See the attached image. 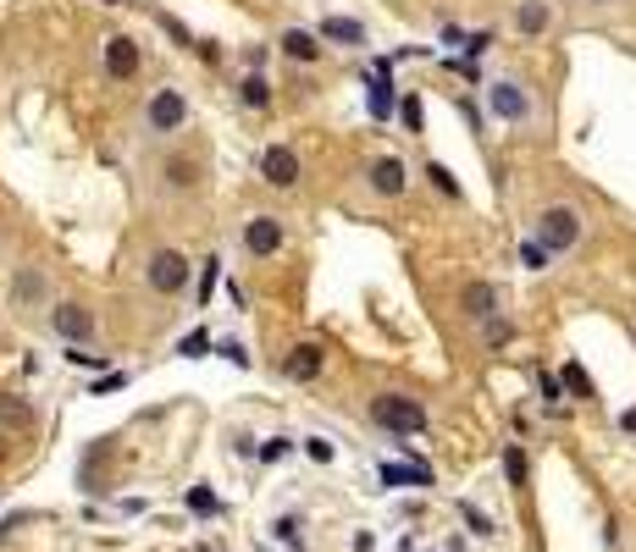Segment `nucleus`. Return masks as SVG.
Returning a JSON list of instances; mask_svg holds the SVG:
<instances>
[{
	"label": "nucleus",
	"mask_w": 636,
	"mask_h": 552,
	"mask_svg": "<svg viewBox=\"0 0 636 552\" xmlns=\"http://www.w3.org/2000/svg\"><path fill=\"white\" fill-rule=\"evenodd\" d=\"M238 106L271 111V77H266V72H244V77H238Z\"/></svg>",
	"instance_id": "19"
},
{
	"label": "nucleus",
	"mask_w": 636,
	"mask_h": 552,
	"mask_svg": "<svg viewBox=\"0 0 636 552\" xmlns=\"http://www.w3.org/2000/svg\"><path fill=\"white\" fill-rule=\"evenodd\" d=\"M581 7H592V12H603V7H614V0H581Z\"/></svg>",
	"instance_id": "41"
},
{
	"label": "nucleus",
	"mask_w": 636,
	"mask_h": 552,
	"mask_svg": "<svg viewBox=\"0 0 636 552\" xmlns=\"http://www.w3.org/2000/svg\"><path fill=\"white\" fill-rule=\"evenodd\" d=\"M321 371H327V348L321 343H294L288 359H283V376L288 382H316Z\"/></svg>",
	"instance_id": "16"
},
{
	"label": "nucleus",
	"mask_w": 636,
	"mask_h": 552,
	"mask_svg": "<svg viewBox=\"0 0 636 552\" xmlns=\"http://www.w3.org/2000/svg\"><path fill=\"white\" fill-rule=\"evenodd\" d=\"M101 67H106L111 83H133L139 67H144L139 39H133V34H106V39H101Z\"/></svg>",
	"instance_id": "11"
},
{
	"label": "nucleus",
	"mask_w": 636,
	"mask_h": 552,
	"mask_svg": "<svg viewBox=\"0 0 636 552\" xmlns=\"http://www.w3.org/2000/svg\"><path fill=\"white\" fill-rule=\"evenodd\" d=\"M565 387H570V393H576L581 404H592V398H598V387H592V376L581 371V364H576V359H565Z\"/></svg>",
	"instance_id": "26"
},
{
	"label": "nucleus",
	"mask_w": 636,
	"mask_h": 552,
	"mask_svg": "<svg viewBox=\"0 0 636 552\" xmlns=\"http://www.w3.org/2000/svg\"><path fill=\"white\" fill-rule=\"evenodd\" d=\"M266 56H271L266 45H249V50H244V67H249V72H260V67H266Z\"/></svg>",
	"instance_id": "39"
},
{
	"label": "nucleus",
	"mask_w": 636,
	"mask_h": 552,
	"mask_svg": "<svg viewBox=\"0 0 636 552\" xmlns=\"http://www.w3.org/2000/svg\"><path fill=\"white\" fill-rule=\"evenodd\" d=\"M128 382H133L128 371H101L95 382H89V393H95V398H101V393H117V387H128Z\"/></svg>",
	"instance_id": "34"
},
{
	"label": "nucleus",
	"mask_w": 636,
	"mask_h": 552,
	"mask_svg": "<svg viewBox=\"0 0 636 552\" xmlns=\"http://www.w3.org/2000/svg\"><path fill=\"white\" fill-rule=\"evenodd\" d=\"M549 260H554V254L542 249L537 238H526V243H520V265H526V271H549Z\"/></svg>",
	"instance_id": "30"
},
{
	"label": "nucleus",
	"mask_w": 636,
	"mask_h": 552,
	"mask_svg": "<svg viewBox=\"0 0 636 552\" xmlns=\"http://www.w3.org/2000/svg\"><path fill=\"white\" fill-rule=\"evenodd\" d=\"M184 503H189V514H200V519H222V497H216L211 487H189Z\"/></svg>",
	"instance_id": "24"
},
{
	"label": "nucleus",
	"mask_w": 636,
	"mask_h": 552,
	"mask_svg": "<svg viewBox=\"0 0 636 552\" xmlns=\"http://www.w3.org/2000/svg\"><path fill=\"white\" fill-rule=\"evenodd\" d=\"M487 117L504 122V128H531L537 122V95H531V83L520 77H487Z\"/></svg>",
	"instance_id": "5"
},
{
	"label": "nucleus",
	"mask_w": 636,
	"mask_h": 552,
	"mask_svg": "<svg viewBox=\"0 0 636 552\" xmlns=\"http://www.w3.org/2000/svg\"><path fill=\"white\" fill-rule=\"evenodd\" d=\"M283 243H288V227H283V216H271V211H255V216L238 227V249H244L249 260H278Z\"/></svg>",
	"instance_id": "8"
},
{
	"label": "nucleus",
	"mask_w": 636,
	"mask_h": 552,
	"mask_svg": "<svg viewBox=\"0 0 636 552\" xmlns=\"http://www.w3.org/2000/svg\"><path fill=\"white\" fill-rule=\"evenodd\" d=\"M366 189H372L377 200H404V189H410V166H404L399 155H377V160L366 166Z\"/></svg>",
	"instance_id": "12"
},
{
	"label": "nucleus",
	"mask_w": 636,
	"mask_h": 552,
	"mask_svg": "<svg viewBox=\"0 0 636 552\" xmlns=\"http://www.w3.org/2000/svg\"><path fill=\"white\" fill-rule=\"evenodd\" d=\"M101 7H128V0H101Z\"/></svg>",
	"instance_id": "42"
},
{
	"label": "nucleus",
	"mask_w": 636,
	"mask_h": 552,
	"mask_svg": "<svg viewBox=\"0 0 636 552\" xmlns=\"http://www.w3.org/2000/svg\"><path fill=\"white\" fill-rule=\"evenodd\" d=\"M45 326H50L67 348H89V343H95V332H101L95 310H89L83 299H56V304L45 310Z\"/></svg>",
	"instance_id": "7"
},
{
	"label": "nucleus",
	"mask_w": 636,
	"mask_h": 552,
	"mask_svg": "<svg viewBox=\"0 0 636 552\" xmlns=\"http://www.w3.org/2000/svg\"><path fill=\"white\" fill-rule=\"evenodd\" d=\"M7 304L17 310V315H34V310H50L56 299H50V271L45 265H17L12 271V288H7Z\"/></svg>",
	"instance_id": "9"
},
{
	"label": "nucleus",
	"mask_w": 636,
	"mask_h": 552,
	"mask_svg": "<svg viewBox=\"0 0 636 552\" xmlns=\"http://www.w3.org/2000/svg\"><path fill=\"white\" fill-rule=\"evenodd\" d=\"M195 56H200V61H211V67H216V61H222V45H216V39H200V45H195Z\"/></svg>",
	"instance_id": "38"
},
{
	"label": "nucleus",
	"mask_w": 636,
	"mask_h": 552,
	"mask_svg": "<svg viewBox=\"0 0 636 552\" xmlns=\"http://www.w3.org/2000/svg\"><path fill=\"white\" fill-rule=\"evenodd\" d=\"M531 238L560 260V254L581 249V238H587V216H581L576 205H542V211L531 216Z\"/></svg>",
	"instance_id": "3"
},
{
	"label": "nucleus",
	"mask_w": 636,
	"mask_h": 552,
	"mask_svg": "<svg viewBox=\"0 0 636 552\" xmlns=\"http://www.w3.org/2000/svg\"><path fill=\"white\" fill-rule=\"evenodd\" d=\"M509 28H515L520 39H542V34L554 28V0H515Z\"/></svg>",
	"instance_id": "13"
},
{
	"label": "nucleus",
	"mask_w": 636,
	"mask_h": 552,
	"mask_svg": "<svg viewBox=\"0 0 636 552\" xmlns=\"http://www.w3.org/2000/svg\"><path fill=\"white\" fill-rule=\"evenodd\" d=\"M493 45V28H476V34H466V56H482Z\"/></svg>",
	"instance_id": "36"
},
{
	"label": "nucleus",
	"mask_w": 636,
	"mask_h": 552,
	"mask_svg": "<svg viewBox=\"0 0 636 552\" xmlns=\"http://www.w3.org/2000/svg\"><path fill=\"white\" fill-rule=\"evenodd\" d=\"M620 431H625V436H636V404H631V409L620 415Z\"/></svg>",
	"instance_id": "40"
},
{
	"label": "nucleus",
	"mask_w": 636,
	"mask_h": 552,
	"mask_svg": "<svg viewBox=\"0 0 636 552\" xmlns=\"http://www.w3.org/2000/svg\"><path fill=\"white\" fill-rule=\"evenodd\" d=\"M255 171H260L266 189H278V194L299 189V177H305V166H299V149H294V144H266V149H260V160H255Z\"/></svg>",
	"instance_id": "10"
},
{
	"label": "nucleus",
	"mask_w": 636,
	"mask_h": 552,
	"mask_svg": "<svg viewBox=\"0 0 636 552\" xmlns=\"http://www.w3.org/2000/svg\"><path fill=\"white\" fill-rule=\"evenodd\" d=\"M460 514H466V525H471L476 536H493V519H487V514H482L476 503H460Z\"/></svg>",
	"instance_id": "35"
},
{
	"label": "nucleus",
	"mask_w": 636,
	"mask_h": 552,
	"mask_svg": "<svg viewBox=\"0 0 636 552\" xmlns=\"http://www.w3.org/2000/svg\"><path fill=\"white\" fill-rule=\"evenodd\" d=\"M366 106H372V117H377V122H388V117H393V106H399L388 61H382V67H377V77H372V95H366Z\"/></svg>",
	"instance_id": "18"
},
{
	"label": "nucleus",
	"mask_w": 636,
	"mask_h": 552,
	"mask_svg": "<svg viewBox=\"0 0 636 552\" xmlns=\"http://www.w3.org/2000/svg\"><path fill=\"white\" fill-rule=\"evenodd\" d=\"M34 420H39L34 404H23V398H12V393H0V425H7V431H28Z\"/></svg>",
	"instance_id": "20"
},
{
	"label": "nucleus",
	"mask_w": 636,
	"mask_h": 552,
	"mask_svg": "<svg viewBox=\"0 0 636 552\" xmlns=\"http://www.w3.org/2000/svg\"><path fill=\"white\" fill-rule=\"evenodd\" d=\"M294 447H299V442H294V436H271V442H266V447H260V453H255V458H260V465H278V458H288V453H294Z\"/></svg>",
	"instance_id": "32"
},
{
	"label": "nucleus",
	"mask_w": 636,
	"mask_h": 552,
	"mask_svg": "<svg viewBox=\"0 0 636 552\" xmlns=\"http://www.w3.org/2000/svg\"><path fill=\"white\" fill-rule=\"evenodd\" d=\"M205 182H211V160L189 144H166L155 160H150V194L166 200V205H184V200H200L205 194Z\"/></svg>",
	"instance_id": "1"
},
{
	"label": "nucleus",
	"mask_w": 636,
	"mask_h": 552,
	"mask_svg": "<svg viewBox=\"0 0 636 552\" xmlns=\"http://www.w3.org/2000/svg\"><path fill=\"white\" fill-rule=\"evenodd\" d=\"M205 348H211V326H195L184 343H177V353H184V359H205Z\"/></svg>",
	"instance_id": "28"
},
{
	"label": "nucleus",
	"mask_w": 636,
	"mask_h": 552,
	"mask_svg": "<svg viewBox=\"0 0 636 552\" xmlns=\"http://www.w3.org/2000/svg\"><path fill=\"white\" fill-rule=\"evenodd\" d=\"M189 122H195V106L184 95V83L150 88L139 106V139H150V144H172L177 133H189Z\"/></svg>",
	"instance_id": "2"
},
{
	"label": "nucleus",
	"mask_w": 636,
	"mask_h": 552,
	"mask_svg": "<svg viewBox=\"0 0 636 552\" xmlns=\"http://www.w3.org/2000/svg\"><path fill=\"white\" fill-rule=\"evenodd\" d=\"M67 364H72V371H78V364H83V371H106V353H95V348H67Z\"/></svg>",
	"instance_id": "33"
},
{
	"label": "nucleus",
	"mask_w": 636,
	"mask_h": 552,
	"mask_svg": "<svg viewBox=\"0 0 636 552\" xmlns=\"http://www.w3.org/2000/svg\"><path fill=\"white\" fill-rule=\"evenodd\" d=\"M278 56H288L294 67H316V61L327 56V45H321V34H310V28L294 23V28L278 34Z\"/></svg>",
	"instance_id": "14"
},
{
	"label": "nucleus",
	"mask_w": 636,
	"mask_h": 552,
	"mask_svg": "<svg viewBox=\"0 0 636 552\" xmlns=\"http://www.w3.org/2000/svg\"><path fill=\"white\" fill-rule=\"evenodd\" d=\"M421 171H426V182H432V189H437L443 200H466V189H460V177H454V171H448L443 160H426Z\"/></svg>",
	"instance_id": "22"
},
{
	"label": "nucleus",
	"mask_w": 636,
	"mask_h": 552,
	"mask_svg": "<svg viewBox=\"0 0 636 552\" xmlns=\"http://www.w3.org/2000/svg\"><path fill=\"white\" fill-rule=\"evenodd\" d=\"M366 415H372V425H377V431H388V436H421V431L432 425L426 404H421V398H410V393H377Z\"/></svg>",
	"instance_id": "6"
},
{
	"label": "nucleus",
	"mask_w": 636,
	"mask_h": 552,
	"mask_svg": "<svg viewBox=\"0 0 636 552\" xmlns=\"http://www.w3.org/2000/svg\"><path fill=\"white\" fill-rule=\"evenodd\" d=\"M460 315H466V321H476V326H487V321L498 315V288L487 283V276H476V283H466V288H460Z\"/></svg>",
	"instance_id": "15"
},
{
	"label": "nucleus",
	"mask_w": 636,
	"mask_h": 552,
	"mask_svg": "<svg viewBox=\"0 0 636 552\" xmlns=\"http://www.w3.org/2000/svg\"><path fill=\"white\" fill-rule=\"evenodd\" d=\"M382 487H432L426 465H382Z\"/></svg>",
	"instance_id": "21"
},
{
	"label": "nucleus",
	"mask_w": 636,
	"mask_h": 552,
	"mask_svg": "<svg viewBox=\"0 0 636 552\" xmlns=\"http://www.w3.org/2000/svg\"><path fill=\"white\" fill-rule=\"evenodd\" d=\"M299 447H305V458H310V465H332V458H338V447H332L327 436H305Z\"/></svg>",
	"instance_id": "31"
},
{
	"label": "nucleus",
	"mask_w": 636,
	"mask_h": 552,
	"mask_svg": "<svg viewBox=\"0 0 636 552\" xmlns=\"http://www.w3.org/2000/svg\"><path fill=\"white\" fill-rule=\"evenodd\" d=\"M0 249H7V232H0Z\"/></svg>",
	"instance_id": "43"
},
{
	"label": "nucleus",
	"mask_w": 636,
	"mask_h": 552,
	"mask_svg": "<svg viewBox=\"0 0 636 552\" xmlns=\"http://www.w3.org/2000/svg\"><path fill=\"white\" fill-rule=\"evenodd\" d=\"M526 476H531V465H526V447H520V442H509V447H504V481L520 492V487H526Z\"/></svg>",
	"instance_id": "25"
},
{
	"label": "nucleus",
	"mask_w": 636,
	"mask_h": 552,
	"mask_svg": "<svg viewBox=\"0 0 636 552\" xmlns=\"http://www.w3.org/2000/svg\"><path fill=\"white\" fill-rule=\"evenodd\" d=\"M271 536H278V547H288V552H305V519L299 514H283L278 525H271Z\"/></svg>",
	"instance_id": "23"
},
{
	"label": "nucleus",
	"mask_w": 636,
	"mask_h": 552,
	"mask_svg": "<svg viewBox=\"0 0 636 552\" xmlns=\"http://www.w3.org/2000/svg\"><path fill=\"white\" fill-rule=\"evenodd\" d=\"M189 283H195V260L184 249H172V243L150 249V260H144V288L155 299H184Z\"/></svg>",
	"instance_id": "4"
},
{
	"label": "nucleus",
	"mask_w": 636,
	"mask_h": 552,
	"mask_svg": "<svg viewBox=\"0 0 636 552\" xmlns=\"http://www.w3.org/2000/svg\"><path fill=\"white\" fill-rule=\"evenodd\" d=\"M216 283H222V260L211 254V260H200V304L211 310V293H216Z\"/></svg>",
	"instance_id": "27"
},
{
	"label": "nucleus",
	"mask_w": 636,
	"mask_h": 552,
	"mask_svg": "<svg viewBox=\"0 0 636 552\" xmlns=\"http://www.w3.org/2000/svg\"><path fill=\"white\" fill-rule=\"evenodd\" d=\"M399 117H404V128H410V133H421V100H415V95L399 106Z\"/></svg>",
	"instance_id": "37"
},
{
	"label": "nucleus",
	"mask_w": 636,
	"mask_h": 552,
	"mask_svg": "<svg viewBox=\"0 0 636 552\" xmlns=\"http://www.w3.org/2000/svg\"><path fill=\"white\" fill-rule=\"evenodd\" d=\"M155 23H161V34H172V39H177V45H184V50H195V45H200V39H195V34H189L184 23H177L172 12H155Z\"/></svg>",
	"instance_id": "29"
},
{
	"label": "nucleus",
	"mask_w": 636,
	"mask_h": 552,
	"mask_svg": "<svg viewBox=\"0 0 636 552\" xmlns=\"http://www.w3.org/2000/svg\"><path fill=\"white\" fill-rule=\"evenodd\" d=\"M327 45H343V50H366L372 45V34H366V23L360 17H343V12H332V17H321V28H316Z\"/></svg>",
	"instance_id": "17"
}]
</instances>
